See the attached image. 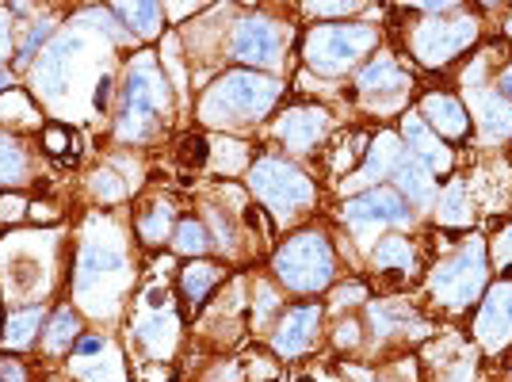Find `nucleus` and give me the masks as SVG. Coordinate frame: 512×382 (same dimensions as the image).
<instances>
[{"label":"nucleus","instance_id":"obj_1","mask_svg":"<svg viewBox=\"0 0 512 382\" xmlns=\"http://www.w3.org/2000/svg\"><path fill=\"white\" fill-rule=\"evenodd\" d=\"M283 85L272 77H260L256 69H234L226 77H218L207 96H203V123L211 127H226V123H249L260 119L264 111H272V104L279 100Z\"/></svg>","mask_w":512,"mask_h":382},{"label":"nucleus","instance_id":"obj_2","mask_svg":"<svg viewBox=\"0 0 512 382\" xmlns=\"http://www.w3.org/2000/svg\"><path fill=\"white\" fill-rule=\"evenodd\" d=\"M169 111V88L165 77L150 54L134 58L127 69V100H123V119H119V134L123 138H142L157 127V119Z\"/></svg>","mask_w":512,"mask_h":382},{"label":"nucleus","instance_id":"obj_3","mask_svg":"<svg viewBox=\"0 0 512 382\" xmlns=\"http://www.w3.org/2000/svg\"><path fill=\"white\" fill-rule=\"evenodd\" d=\"M333 245L325 241V234H306L291 237L276 253V276L291 287V291H321L333 279Z\"/></svg>","mask_w":512,"mask_h":382},{"label":"nucleus","instance_id":"obj_4","mask_svg":"<svg viewBox=\"0 0 512 382\" xmlns=\"http://www.w3.org/2000/svg\"><path fill=\"white\" fill-rule=\"evenodd\" d=\"M249 184H253L256 199L268 211L283 214V218L306 211L314 203V184L295 165H287L279 157H260L253 169H249Z\"/></svg>","mask_w":512,"mask_h":382},{"label":"nucleus","instance_id":"obj_5","mask_svg":"<svg viewBox=\"0 0 512 382\" xmlns=\"http://www.w3.org/2000/svg\"><path fill=\"white\" fill-rule=\"evenodd\" d=\"M375 46V27L367 23H333V27H314L306 35V62L318 73H344L356 65Z\"/></svg>","mask_w":512,"mask_h":382},{"label":"nucleus","instance_id":"obj_6","mask_svg":"<svg viewBox=\"0 0 512 382\" xmlns=\"http://www.w3.org/2000/svg\"><path fill=\"white\" fill-rule=\"evenodd\" d=\"M482 279H486V249H482V241H470V245H463L459 253L451 256L448 264L436 268L432 287H436V298L444 306L463 310L482 291Z\"/></svg>","mask_w":512,"mask_h":382},{"label":"nucleus","instance_id":"obj_7","mask_svg":"<svg viewBox=\"0 0 512 382\" xmlns=\"http://www.w3.org/2000/svg\"><path fill=\"white\" fill-rule=\"evenodd\" d=\"M474 39V20H425L413 31V50L425 65H448Z\"/></svg>","mask_w":512,"mask_h":382},{"label":"nucleus","instance_id":"obj_8","mask_svg":"<svg viewBox=\"0 0 512 382\" xmlns=\"http://www.w3.org/2000/svg\"><path fill=\"white\" fill-rule=\"evenodd\" d=\"M344 218H348L352 226L409 222V207L394 188H371V191H363L360 199H348V203H344Z\"/></svg>","mask_w":512,"mask_h":382},{"label":"nucleus","instance_id":"obj_9","mask_svg":"<svg viewBox=\"0 0 512 382\" xmlns=\"http://www.w3.org/2000/svg\"><path fill=\"white\" fill-rule=\"evenodd\" d=\"M234 58L245 65L279 62V31L272 20H241L234 31Z\"/></svg>","mask_w":512,"mask_h":382},{"label":"nucleus","instance_id":"obj_10","mask_svg":"<svg viewBox=\"0 0 512 382\" xmlns=\"http://www.w3.org/2000/svg\"><path fill=\"white\" fill-rule=\"evenodd\" d=\"M406 88H409V77L394 65L390 54H379V58L360 73V96H367L375 107L398 104V100L406 96Z\"/></svg>","mask_w":512,"mask_h":382},{"label":"nucleus","instance_id":"obj_11","mask_svg":"<svg viewBox=\"0 0 512 382\" xmlns=\"http://www.w3.org/2000/svg\"><path fill=\"white\" fill-rule=\"evenodd\" d=\"M318 321H321V306H295V310H287L283 321H279L276 329V352L279 356H299L306 352L314 337H318Z\"/></svg>","mask_w":512,"mask_h":382},{"label":"nucleus","instance_id":"obj_12","mask_svg":"<svg viewBox=\"0 0 512 382\" xmlns=\"http://www.w3.org/2000/svg\"><path fill=\"white\" fill-rule=\"evenodd\" d=\"M77 39L65 35L58 43H50L43 50V58L35 62V85L43 92L46 100H58L65 92V77H69V62H73V50H77Z\"/></svg>","mask_w":512,"mask_h":382},{"label":"nucleus","instance_id":"obj_13","mask_svg":"<svg viewBox=\"0 0 512 382\" xmlns=\"http://www.w3.org/2000/svg\"><path fill=\"white\" fill-rule=\"evenodd\" d=\"M325 130H329V115L321 107H291L276 123V134L291 149H314Z\"/></svg>","mask_w":512,"mask_h":382},{"label":"nucleus","instance_id":"obj_14","mask_svg":"<svg viewBox=\"0 0 512 382\" xmlns=\"http://www.w3.org/2000/svg\"><path fill=\"white\" fill-rule=\"evenodd\" d=\"M478 337L486 340L490 348H501L512 340V283L493 287L490 298L482 302V314H478Z\"/></svg>","mask_w":512,"mask_h":382},{"label":"nucleus","instance_id":"obj_15","mask_svg":"<svg viewBox=\"0 0 512 382\" xmlns=\"http://www.w3.org/2000/svg\"><path fill=\"white\" fill-rule=\"evenodd\" d=\"M402 134H406V142L413 146V153H417V161L425 157L432 172L451 169V149L444 146L440 138H432V134H428L421 115H406V119H402Z\"/></svg>","mask_w":512,"mask_h":382},{"label":"nucleus","instance_id":"obj_16","mask_svg":"<svg viewBox=\"0 0 512 382\" xmlns=\"http://www.w3.org/2000/svg\"><path fill=\"white\" fill-rule=\"evenodd\" d=\"M425 119L428 127H436L444 138H463L467 134V111H463V104L455 100V96H448V92H432V96H425Z\"/></svg>","mask_w":512,"mask_h":382},{"label":"nucleus","instance_id":"obj_17","mask_svg":"<svg viewBox=\"0 0 512 382\" xmlns=\"http://www.w3.org/2000/svg\"><path fill=\"white\" fill-rule=\"evenodd\" d=\"M123 272V256L115 249H100V245H88L81 253V264H77V291L85 295L92 291V283H100L107 276H119Z\"/></svg>","mask_w":512,"mask_h":382},{"label":"nucleus","instance_id":"obj_18","mask_svg":"<svg viewBox=\"0 0 512 382\" xmlns=\"http://www.w3.org/2000/svg\"><path fill=\"white\" fill-rule=\"evenodd\" d=\"M218 279H222V268H218V264H207V260H192V264L184 268L180 291L192 302V310H199V306L211 298V291L218 287Z\"/></svg>","mask_w":512,"mask_h":382},{"label":"nucleus","instance_id":"obj_19","mask_svg":"<svg viewBox=\"0 0 512 382\" xmlns=\"http://www.w3.org/2000/svg\"><path fill=\"white\" fill-rule=\"evenodd\" d=\"M394 180H398V188L406 191L413 203H428V199H432V191H436L432 176H428V169L417 161V157L398 161V165H394Z\"/></svg>","mask_w":512,"mask_h":382},{"label":"nucleus","instance_id":"obj_20","mask_svg":"<svg viewBox=\"0 0 512 382\" xmlns=\"http://www.w3.org/2000/svg\"><path fill=\"white\" fill-rule=\"evenodd\" d=\"M371 260H375L379 272H402V276H413V268H417V256H413L406 237H386V241H379V249H375Z\"/></svg>","mask_w":512,"mask_h":382},{"label":"nucleus","instance_id":"obj_21","mask_svg":"<svg viewBox=\"0 0 512 382\" xmlns=\"http://www.w3.org/2000/svg\"><path fill=\"white\" fill-rule=\"evenodd\" d=\"M39 329H43V310H39V306H31V310H16L12 318L4 321L0 344H4V348H27Z\"/></svg>","mask_w":512,"mask_h":382},{"label":"nucleus","instance_id":"obj_22","mask_svg":"<svg viewBox=\"0 0 512 382\" xmlns=\"http://www.w3.org/2000/svg\"><path fill=\"white\" fill-rule=\"evenodd\" d=\"M115 16H123L127 20V27L134 31V35H142V39H153L161 27V4H115L111 8Z\"/></svg>","mask_w":512,"mask_h":382},{"label":"nucleus","instance_id":"obj_23","mask_svg":"<svg viewBox=\"0 0 512 382\" xmlns=\"http://www.w3.org/2000/svg\"><path fill=\"white\" fill-rule=\"evenodd\" d=\"M77 333H81V321H77V314L69 310V306H62L58 314H54V321H50V333H46V352H65V348H73L77 344Z\"/></svg>","mask_w":512,"mask_h":382},{"label":"nucleus","instance_id":"obj_24","mask_svg":"<svg viewBox=\"0 0 512 382\" xmlns=\"http://www.w3.org/2000/svg\"><path fill=\"white\" fill-rule=\"evenodd\" d=\"M169 222H172L169 203H150L146 211L138 214V234H142L146 245H157V241H165V234H169Z\"/></svg>","mask_w":512,"mask_h":382},{"label":"nucleus","instance_id":"obj_25","mask_svg":"<svg viewBox=\"0 0 512 382\" xmlns=\"http://www.w3.org/2000/svg\"><path fill=\"white\" fill-rule=\"evenodd\" d=\"M172 245H176V253H188V256L207 253V249H211L207 226H203V222H195V218H184V222L176 226V234H172Z\"/></svg>","mask_w":512,"mask_h":382},{"label":"nucleus","instance_id":"obj_26","mask_svg":"<svg viewBox=\"0 0 512 382\" xmlns=\"http://www.w3.org/2000/svg\"><path fill=\"white\" fill-rule=\"evenodd\" d=\"M27 172V157H23V146L12 138V134H0V184H16Z\"/></svg>","mask_w":512,"mask_h":382},{"label":"nucleus","instance_id":"obj_27","mask_svg":"<svg viewBox=\"0 0 512 382\" xmlns=\"http://www.w3.org/2000/svg\"><path fill=\"white\" fill-rule=\"evenodd\" d=\"M371 318H375V325H379L383 333H390V329L409 325L413 310H409L406 302H379V306H371Z\"/></svg>","mask_w":512,"mask_h":382},{"label":"nucleus","instance_id":"obj_28","mask_svg":"<svg viewBox=\"0 0 512 382\" xmlns=\"http://www.w3.org/2000/svg\"><path fill=\"white\" fill-rule=\"evenodd\" d=\"M482 123L490 134H512V107L497 104V96H482Z\"/></svg>","mask_w":512,"mask_h":382},{"label":"nucleus","instance_id":"obj_29","mask_svg":"<svg viewBox=\"0 0 512 382\" xmlns=\"http://www.w3.org/2000/svg\"><path fill=\"white\" fill-rule=\"evenodd\" d=\"M176 157H180V165H184V169H203V165H207V157H211V142H207V138H199V134H188V138L176 146Z\"/></svg>","mask_w":512,"mask_h":382},{"label":"nucleus","instance_id":"obj_30","mask_svg":"<svg viewBox=\"0 0 512 382\" xmlns=\"http://www.w3.org/2000/svg\"><path fill=\"white\" fill-rule=\"evenodd\" d=\"M367 142H371V138H367L363 130H356L352 138H344L341 149H337V157H333V169L344 172V169H352V165H360V157L367 153V149H371Z\"/></svg>","mask_w":512,"mask_h":382},{"label":"nucleus","instance_id":"obj_31","mask_svg":"<svg viewBox=\"0 0 512 382\" xmlns=\"http://www.w3.org/2000/svg\"><path fill=\"white\" fill-rule=\"evenodd\" d=\"M390 165H398V149H394L390 138H383V146L371 153V165H363L360 176H352V180H356V184H367V180H375V172H386Z\"/></svg>","mask_w":512,"mask_h":382},{"label":"nucleus","instance_id":"obj_32","mask_svg":"<svg viewBox=\"0 0 512 382\" xmlns=\"http://www.w3.org/2000/svg\"><path fill=\"white\" fill-rule=\"evenodd\" d=\"M440 222H448V226L470 222V211H463V184H459V180H455L448 188V195L440 199Z\"/></svg>","mask_w":512,"mask_h":382},{"label":"nucleus","instance_id":"obj_33","mask_svg":"<svg viewBox=\"0 0 512 382\" xmlns=\"http://www.w3.org/2000/svg\"><path fill=\"white\" fill-rule=\"evenodd\" d=\"M43 142H46V153H54V157H65V149L73 146V134L65 127H46L43 130Z\"/></svg>","mask_w":512,"mask_h":382},{"label":"nucleus","instance_id":"obj_34","mask_svg":"<svg viewBox=\"0 0 512 382\" xmlns=\"http://www.w3.org/2000/svg\"><path fill=\"white\" fill-rule=\"evenodd\" d=\"M50 31H54L50 23H35V27H31V35H27L23 46H20V62H27V58L39 50V43H46V35H50Z\"/></svg>","mask_w":512,"mask_h":382},{"label":"nucleus","instance_id":"obj_35","mask_svg":"<svg viewBox=\"0 0 512 382\" xmlns=\"http://www.w3.org/2000/svg\"><path fill=\"white\" fill-rule=\"evenodd\" d=\"M96 195H104V199H119V195H123V184H119L111 172H96Z\"/></svg>","mask_w":512,"mask_h":382},{"label":"nucleus","instance_id":"obj_36","mask_svg":"<svg viewBox=\"0 0 512 382\" xmlns=\"http://www.w3.org/2000/svg\"><path fill=\"white\" fill-rule=\"evenodd\" d=\"M363 295H367V291H363V283H344L333 302H337V306H352V302H360Z\"/></svg>","mask_w":512,"mask_h":382},{"label":"nucleus","instance_id":"obj_37","mask_svg":"<svg viewBox=\"0 0 512 382\" xmlns=\"http://www.w3.org/2000/svg\"><path fill=\"white\" fill-rule=\"evenodd\" d=\"M360 4H310V12L314 16H348V12H356Z\"/></svg>","mask_w":512,"mask_h":382},{"label":"nucleus","instance_id":"obj_38","mask_svg":"<svg viewBox=\"0 0 512 382\" xmlns=\"http://www.w3.org/2000/svg\"><path fill=\"white\" fill-rule=\"evenodd\" d=\"M0 382H27V371H23L16 360H12V363L4 360V363H0Z\"/></svg>","mask_w":512,"mask_h":382},{"label":"nucleus","instance_id":"obj_39","mask_svg":"<svg viewBox=\"0 0 512 382\" xmlns=\"http://www.w3.org/2000/svg\"><path fill=\"white\" fill-rule=\"evenodd\" d=\"M73 348H77V356H96V352H104V340H100V337H85V340H77Z\"/></svg>","mask_w":512,"mask_h":382},{"label":"nucleus","instance_id":"obj_40","mask_svg":"<svg viewBox=\"0 0 512 382\" xmlns=\"http://www.w3.org/2000/svg\"><path fill=\"white\" fill-rule=\"evenodd\" d=\"M8 46H12V27H8V20L0 16V62L8 58Z\"/></svg>","mask_w":512,"mask_h":382},{"label":"nucleus","instance_id":"obj_41","mask_svg":"<svg viewBox=\"0 0 512 382\" xmlns=\"http://www.w3.org/2000/svg\"><path fill=\"white\" fill-rule=\"evenodd\" d=\"M497 260H501V264H512V230L497 241Z\"/></svg>","mask_w":512,"mask_h":382},{"label":"nucleus","instance_id":"obj_42","mask_svg":"<svg viewBox=\"0 0 512 382\" xmlns=\"http://www.w3.org/2000/svg\"><path fill=\"white\" fill-rule=\"evenodd\" d=\"M107 96H111V77H104L100 88H96V107H100V111L107 107Z\"/></svg>","mask_w":512,"mask_h":382},{"label":"nucleus","instance_id":"obj_43","mask_svg":"<svg viewBox=\"0 0 512 382\" xmlns=\"http://www.w3.org/2000/svg\"><path fill=\"white\" fill-rule=\"evenodd\" d=\"M501 92H505V96H512V69L501 77Z\"/></svg>","mask_w":512,"mask_h":382},{"label":"nucleus","instance_id":"obj_44","mask_svg":"<svg viewBox=\"0 0 512 382\" xmlns=\"http://www.w3.org/2000/svg\"><path fill=\"white\" fill-rule=\"evenodd\" d=\"M299 382H310V379H299Z\"/></svg>","mask_w":512,"mask_h":382}]
</instances>
